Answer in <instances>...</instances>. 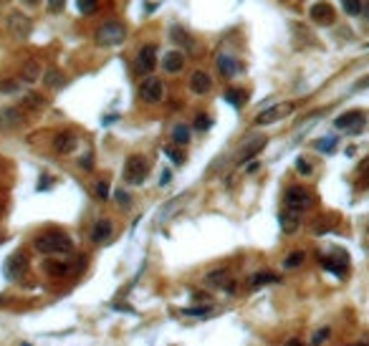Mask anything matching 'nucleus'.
Segmentation results:
<instances>
[{"mask_svg":"<svg viewBox=\"0 0 369 346\" xmlns=\"http://www.w3.org/2000/svg\"><path fill=\"white\" fill-rule=\"evenodd\" d=\"M94 195L99 200H109V182L107 179H99V182L94 185Z\"/></svg>","mask_w":369,"mask_h":346,"instance_id":"32","label":"nucleus"},{"mask_svg":"<svg viewBox=\"0 0 369 346\" xmlns=\"http://www.w3.org/2000/svg\"><path fill=\"white\" fill-rule=\"evenodd\" d=\"M170 179H172V172H170V170H165V172H162V177H159V185H162V187L170 185Z\"/></svg>","mask_w":369,"mask_h":346,"instance_id":"41","label":"nucleus"},{"mask_svg":"<svg viewBox=\"0 0 369 346\" xmlns=\"http://www.w3.org/2000/svg\"><path fill=\"white\" fill-rule=\"evenodd\" d=\"M76 5H79L81 16H94L99 10V0H76Z\"/></svg>","mask_w":369,"mask_h":346,"instance_id":"28","label":"nucleus"},{"mask_svg":"<svg viewBox=\"0 0 369 346\" xmlns=\"http://www.w3.org/2000/svg\"><path fill=\"white\" fill-rule=\"evenodd\" d=\"M79 167H81V170H86V172H88V170H94V157H91V154H86V157H81V162H79Z\"/></svg>","mask_w":369,"mask_h":346,"instance_id":"39","label":"nucleus"},{"mask_svg":"<svg viewBox=\"0 0 369 346\" xmlns=\"http://www.w3.org/2000/svg\"><path fill=\"white\" fill-rule=\"evenodd\" d=\"M342 5H344V13H347V16H359V13L364 10L362 5V0H342Z\"/></svg>","mask_w":369,"mask_h":346,"instance_id":"30","label":"nucleus"},{"mask_svg":"<svg viewBox=\"0 0 369 346\" xmlns=\"http://www.w3.org/2000/svg\"><path fill=\"white\" fill-rule=\"evenodd\" d=\"M23 268H25V258H21V255H13V258H8L5 260V276L10 278V281H18L21 278V273H23Z\"/></svg>","mask_w":369,"mask_h":346,"instance_id":"20","label":"nucleus"},{"mask_svg":"<svg viewBox=\"0 0 369 346\" xmlns=\"http://www.w3.org/2000/svg\"><path fill=\"white\" fill-rule=\"evenodd\" d=\"M347 260H349V258H344V255H342L339 260H336V258H324L321 265L326 268V270H331L336 278H344V276H347Z\"/></svg>","mask_w":369,"mask_h":346,"instance_id":"21","label":"nucleus"},{"mask_svg":"<svg viewBox=\"0 0 369 346\" xmlns=\"http://www.w3.org/2000/svg\"><path fill=\"white\" fill-rule=\"evenodd\" d=\"M10 23H16V33H28V18H21V16H13Z\"/></svg>","mask_w":369,"mask_h":346,"instance_id":"35","label":"nucleus"},{"mask_svg":"<svg viewBox=\"0 0 369 346\" xmlns=\"http://www.w3.org/2000/svg\"><path fill=\"white\" fill-rule=\"evenodd\" d=\"M64 3H66V0H48L51 13H61V10H64Z\"/></svg>","mask_w":369,"mask_h":346,"instance_id":"40","label":"nucleus"},{"mask_svg":"<svg viewBox=\"0 0 369 346\" xmlns=\"http://www.w3.org/2000/svg\"><path fill=\"white\" fill-rule=\"evenodd\" d=\"M23 111L21 109H16V107H8V109H3L0 111V129H18L21 124H23Z\"/></svg>","mask_w":369,"mask_h":346,"instance_id":"9","label":"nucleus"},{"mask_svg":"<svg viewBox=\"0 0 369 346\" xmlns=\"http://www.w3.org/2000/svg\"><path fill=\"white\" fill-rule=\"evenodd\" d=\"M357 346H369V341H359V344H357Z\"/></svg>","mask_w":369,"mask_h":346,"instance_id":"46","label":"nucleus"},{"mask_svg":"<svg viewBox=\"0 0 369 346\" xmlns=\"http://www.w3.org/2000/svg\"><path fill=\"white\" fill-rule=\"evenodd\" d=\"M319 152H324V154H331L334 149H336V139L334 137H321V139H316V144H314Z\"/></svg>","mask_w":369,"mask_h":346,"instance_id":"29","label":"nucleus"},{"mask_svg":"<svg viewBox=\"0 0 369 346\" xmlns=\"http://www.w3.org/2000/svg\"><path fill=\"white\" fill-rule=\"evenodd\" d=\"M334 127L347 131V134H359L364 129V111H347L336 119Z\"/></svg>","mask_w":369,"mask_h":346,"instance_id":"6","label":"nucleus"},{"mask_svg":"<svg viewBox=\"0 0 369 346\" xmlns=\"http://www.w3.org/2000/svg\"><path fill=\"white\" fill-rule=\"evenodd\" d=\"M364 86H369V79H364V81H359V84H357V88H364Z\"/></svg>","mask_w":369,"mask_h":346,"instance_id":"44","label":"nucleus"},{"mask_svg":"<svg viewBox=\"0 0 369 346\" xmlns=\"http://www.w3.org/2000/svg\"><path fill=\"white\" fill-rule=\"evenodd\" d=\"M304 260H306V253H304V250H296V253H291V255H286V258H283V268H286V270H293V268H299Z\"/></svg>","mask_w":369,"mask_h":346,"instance_id":"26","label":"nucleus"},{"mask_svg":"<svg viewBox=\"0 0 369 346\" xmlns=\"http://www.w3.org/2000/svg\"><path fill=\"white\" fill-rule=\"evenodd\" d=\"M73 147H76V137H73L71 131H61V134H56V139H53V149L58 154H68L73 152Z\"/></svg>","mask_w":369,"mask_h":346,"instance_id":"14","label":"nucleus"},{"mask_svg":"<svg viewBox=\"0 0 369 346\" xmlns=\"http://www.w3.org/2000/svg\"><path fill=\"white\" fill-rule=\"evenodd\" d=\"M154 64H157V48L152 46H142L139 48V53H137V71L139 73H150L152 68H154Z\"/></svg>","mask_w":369,"mask_h":346,"instance_id":"8","label":"nucleus"},{"mask_svg":"<svg viewBox=\"0 0 369 346\" xmlns=\"http://www.w3.org/2000/svg\"><path fill=\"white\" fill-rule=\"evenodd\" d=\"M296 172H299V174H306V177H308V174L314 172L311 162H308L306 157H299V159H296Z\"/></svg>","mask_w":369,"mask_h":346,"instance_id":"34","label":"nucleus"},{"mask_svg":"<svg viewBox=\"0 0 369 346\" xmlns=\"http://www.w3.org/2000/svg\"><path fill=\"white\" fill-rule=\"evenodd\" d=\"M185 313L187 316H210L213 308L210 306H197V308H185Z\"/></svg>","mask_w":369,"mask_h":346,"instance_id":"36","label":"nucleus"},{"mask_svg":"<svg viewBox=\"0 0 369 346\" xmlns=\"http://www.w3.org/2000/svg\"><path fill=\"white\" fill-rule=\"evenodd\" d=\"M43 76V71H41V66L36 64V61H31L25 68H23V81H28V84H33V81H38Z\"/></svg>","mask_w":369,"mask_h":346,"instance_id":"25","label":"nucleus"},{"mask_svg":"<svg viewBox=\"0 0 369 346\" xmlns=\"http://www.w3.org/2000/svg\"><path fill=\"white\" fill-rule=\"evenodd\" d=\"M182 66H185V56L180 51H167L165 58H162V68L167 73H180Z\"/></svg>","mask_w":369,"mask_h":346,"instance_id":"11","label":"nucleus"},{"mask_svg":"<svg viewBox=\"0 0 369 346\" xmlns=\"http://www.w3.org/2000/svg\"><path fill=\"white\" fill-rule=\"evenodd\" d=\"M311 21H316V23H331L334 21V8L326 3V0H321V3H316L311 8Z\"/></svg>","mask_w":369,"mask_h":346,"instance_id":"15","label":"nucleus"},{"mask_svg":"<svg viewBox=\"0 0 369 346\" xmlns=\"http://www.w3.org/2000/svg\"><path fill=\"white\" fill-rule=\"evenodd\" d=\"M114 200H116V202H119L122 207H127V205L131 202V197H129V192H124V190H116V192H114Z\"/></svg>","mask_w":369,"mask_h":346,"instance_id":"38","label":"nucleus"},{"mask_svg":"<svg viewBox=\"0 0 369 346\" xmlns=\"http://www.w3.org/2000/svg\"><path fill=\"white\" fill-rule=\"evenodd\" d=\"M314 205V195L308 192L306 187H299V185H293L286 190V210H291V213H306L308 207Z\"/></svg>","mask_w":369,"mask_h":346,"instance_id":"2","label":"nucleus"},{"mask_svg":"<svg viewBox=\"0 0 369 346\" xmlns=\"http://www.w3.org/2000/svg\"><path fill=\"white\" fill-rule=\"evenodd\" d=\"M21 346H31V344H25V341H23V344H21Z\"/></svg>","mask_w":369,"mask_h":346,"instance_id":"47","label":"nucleus"},{"mask_svg":"<svg viewBox=\"0 0 369 346\" xmlns=\"http://www.w3.org/2000/svg\"><path fill=\"white\" fill-rule=\"evenodd\" d=\"M271 283H278V276L265 270V273H256L250 278V288H260V285H271Z\"/></svg>","mask_w":369,"mask_h":346,"instance_id":"24","label":"nucleus"},{"mask_svg":"<svg viewBox=\"0 0 369 346\" xmlns=\"http://www.w3.org/2000/svg\"><path fill=\"white\" fill-rule=\"evenodd\" d=\"M114 233V222L111 220H96V225L91 228V240L94 243H107Z\"/></svg>","mask_w":369,"mask_h":346,"instance_id":"12","label":"nucleus"},{"mask_svg":"<svg viewBox=\"0 0 369 346\" xmlns=\"http://www.w3.org/2000/svg\"><path fill=\"white\" fill-rule=\"evenodd\" d=\"M223 99L230 104V107H235V109H240L243 104H245V99H248V94L243 91V88H228V91L223 94Z\"/></svg>","mask_w":369,"mask_h":346,"instance_id":"23","label":"nucleus"},{"mask_svg":"<svg viewBox=\"0 0 369 346\" xmlns=\"http://www.w3.org/2000/svg\"><path fill=\"white\" fill-rule=\"evenodd\" d=\"M43 84H46L48 88H61L64 84H66V79H64V73L58 71V68H48L46 73H43Z\"/></svg>","mask_w":369,"mask_h":346,"instance_id":"22","label":"nucleus"},{"mask_svg":"<svg viewBox=\"0 0 369 346\" xmlns=\"http://www.w3.org/2000/svg\"><path fill=\"white\" fill-rule=\"evenodd\" d=\"M281 230L286 233V235H293L299 228H301V215L299 213H291V210H286V213H281Z\"/></svg>","mask_w":369,"mask_h":346,"instance_id":"17","label":"nucleus"},{"mask_svg":"<svg viewBox=\"0 0 369 346\" xmlns=\"http://www.w3.org/2000/svg\"><path fill=\"white\" fill-rule=\"evenodd\" d=\"M33 245L38 253L43 255H66L73 250V243H71V238L61 230H48V233H43L33 240Z\"/></svg>","mask_w":369,"mask_h":346,"instance_id":"1","label":"nucleus"},{"mask_svg":"<svg viewBox=\"0 0 369 346\" xmlns=\"http://www.w3.org/2000/svg\"><path fill=\"white\" fill-rule=\"evenodd\" d=\"M228 268H215L210 270L208 276H205V285L208 288H225V283H228Z\"/></svg>","mask_w":369,"mask_h":346,"instance_id":"18","label":"nucleus"},{"mask_svg":"<svg viewBox=\"0 0 369 346\" xmlns=\"http://www.w3.org/2000/svg\"><path fill=\"white\" fill-rule=\"evenodd\" d=\"M286 346H304V344H301V341H299V339H291V341H288V344H286Z\"/></svg>","mask_w":369,"mask_h":346,"instance_id":"43","label":"nucleus"},{"mask_svg":"<svg viewBox=\"0 0 369 346\" xmlns=\"http://www.w3.org/2000/svg\"><path fill=\"white\" fill-rule=\"evenodd\" d=\"M147 172H150V167H147V159L142 154H131L124 162V182L129 185H142L147 179Z\"/></svg>","mask_w":369,"mask_h":346,"instance_id":"3","label":"nucleus"},{"mask_svg":"<svg viewBox=\"0 0 369 346\" xmlns=\"http://www.w3.org/2000/svg\"><path fill=\"white\" fill-rule=\"evenodd\" d=\"M124 25L122 23H116V21H111V23H104L96 31V43H101V46H119V43L124 41Z\"/></svg>","mask_w":369,"mask_h":346,"instance_id":"4","label":"nucleus"},{"mask_svg":"<svg viewBox=\"0 0 369 346\" xmlns=\"http://www.w3.org/2000/svg\"><path fill=\"white\" fill-rule=\"evenodd\" d=\"M210 116H205V114H197V119H195V129H200V131H205V129H210Z\"/></svg>","mask_w":369,"mask_h":346,"instance_id":"37","label":"nucleus"},{"mask_svg":"<svg viewBox=\"0 0 369 346\" xmlns=\"http://www.w3.org/2000/svg\"><path fill=\"white\" fill-rule=\"evenodd\" d=\"M43 268H46L48 276H56V278H58V276H68V273H73V270H76L79 265H71L68 260H48Z\"/></svg>","mask_w":369,"mask_h":346,"instance_id":"19","label":"nucleus"},{"mask_svg":"<svg viewBox=\"0 0 369 346\" xmlns=\"http://www.w3.org/2000/svg\"><path fill=\"white\" fill-rule=\"evenodd\" d=\"M291 111H293V104H276V107L263 109V111L256 116V124H258V127H265V124L281 122V119H286Z\"/></svg>","mask_w":369,"mask_h":346,"instance_id":"5","label":"nucleus"},{"mask_svg":"<svg viewBox=\"0 0 369 346\" xmlns=\"http://www.w3.org/2000/svg\"><path fill=\"white\" fill-rule=\"evenodd\" d=\"M329 336H331V328H319V331H314V336H311V346H324L329 341Z\"/></svg>","mask_w":369,"mask_h":346,"instance_id":"31","label":"nucleus"},{"mask_svg":"<svg viewBox=\"0 0 369 346\" xmlns=\"http://www.w3.org/2000/svg\"><path fill=\"white\" fill-rule=\"evenodd\" d=\"M139 96L147 101V104H159L162 96H165V84H162L159 79H147L142 86H139Z\"/></svg>","mask_w":369,"mask_h":346,"instance_id":"7","label":"nucleus"},{"mask_svg":"<svg viewBox=\"0 0 369 346\" xmlns=\"http://www.w3.org/2000/svg\"><path fill=\"white\" fill-rule=\"evenodd\" d=\"M162 152H165L174 164H182V162H185V154L180 152V149H174V147H162Z\"/></svg>","mask_w":369,"mask_h":346,"instance_id":"33","label":"nucleus"},{"mask_svg":"<svg viewBox=\"0 0 369 346\" xmlns=\"http://www.w3.org/2000/svg\"><path fill=\"white\" fill-rule=\"evenodd\" d=\"M172 139H174V144H187L190 142V127L187 124H177L172 129Z\"/></svg>","mask_w":369,"mask_h":346,"instance_id":"27","label":"nucleus"},{"mask_svg":"<svg viewBox=\"0 0 369 346\" xmlns=\"http://www.w3.org/2000/svg\"><path fill=\"white\" fill-rule=\"evenodd\" d=\"M362 174H364V185L369 187V162H364V164H362Z\"/></svg>","mask_w":369,"mask_h":346,"instance_id":"42","label":"nucleus"},{"mask_svg":"<svg viewBox=\"0 0 369 346\" xmlns=\"http://www.w3.org/2000/svg\"><path fill=\"white\" fill-rule=\"evenodd\" d=\"M265 142H268V139H265V137H256L253 142H248L245 147H243V152H240V157H238V162L240 164H245V162H250V159H253L258 152H260V149L265 147Z\"/></svg>","mask_w":369,"mask_h":346,"instance_id":"16","label":"nucleus"},{"mask_svg":"<svg viewBox=\"0 0 369 346\" xmlns=\"http://www.w3.org/2000/svg\"><path fill=\"white\" fill-rule=\"evenodd\" d=\"M23 3H25V5H36V3H38V0H23Z\"/></svg>","mask_w":369,"mask_h":346,"instance_id":"45","label":"nucleus"},{"mask_svg":"<svg viewBox=\"0 0 369 346\" xmlns=\"http://www.w3.org/2000/svg\"><path fill=\"white\" fill-rule=\"evenodd\" d=\"M190 88H193V94H197V96L208 94L210 88H213V79H210V73H205V71H195L193 76H190Z\"/></svg>","mask_w":369,"mask_h":346,"instance_id":"10","label":"nucleus"},{"mask_svg":"<svg viewBox=\"0 0 369 346\" xmlns=\"http://www.w3.org/2000/svg\"><path fill=\"white\" fill-rule=\"evenodd\" d=\"M217 71L223 73L225 79H230V76H235V73L243 71V64L235 61L233 56H220V58H217Z\"/></svg>","mask_w":369,"mask_h":346,"instance_id":"13","label":"nucleus"}]
</instances>
